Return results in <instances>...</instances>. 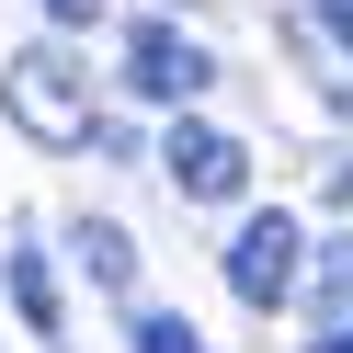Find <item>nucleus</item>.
<instances>
[{
	"label": "nucleus",
	"mask_w": 353,
	"mask_h": 353,
	"mask_svg": "<svg viewBox=\"0 0 353 353\" xmlns=\"http://www.w3.org/2000/svg\"><path fill=\"white\" fill-rule=\"evenodd\" d=\"M0 103H12V125L46 137V148L92 137V69H80L69 46H12L0 57Z\"/></svg>",
	"instance_id": "nucleus-1"
},
{
	"label": "nucleus",
	"mask_w": 353,
	"mask_h": 353,
	"mask_svg": "<svg viewBox=\"0 0 353 353\" xmlns=\"http://www.w3.org/2000/svg\"><path fill=\"white\" fill-rule=\"evenodd\" d=\"M160 171H171V194H194V205H239V194H251V148L228 137V125H171L160 137Z\"/></svg>",
	"instance_id": "nucleus-2"
},
{
	"label": "nucleus",
	"mask_w": 353,
	"mask_h": 353,
	"mask_svg": "<svg viewBox=\"0 0 353 353\" xmlns=\"http://www.w3.org/2000/svg\"><path fill=\"white\" fill-rule=\"evenodd\" d=\"M296 274H307L296 216H239V239H228V296H239V307H285Z\"/></svg>",
	"instance_id": "nucleus-3"
},
{
	"label": "nucleus",
	"mask_w": 353,
	"mask_h": 353,
	"mask_svg": "<svg viewBox=\"0 0 353 353\" xmlns=\"http://www.w3.org/2000/svg\"><path fill=\"white\" fill-rule=\"evenodd\" d=\"M125 80H137L148 103H194V92L216 80V57L194 46L183 23H137V34H125Z\"/></svg>",
	"instance_id": "nucleus-4"
},
{
	"label": "nucleus",
	"mask_w": 353,
	"mask_h": 353,
	"mask_svg": "<svg viewBox=\"0 0 353 353\" xmlns=\"http://www.w3.org/2000/svg\"><path fill=\"white\" fill-rule=\"evenodd\" d=\"M80 262H92V285H114V296L137 285V239H125L114 216H80Z\"/></svg>",
	"instance_id": "nucleus-5"
},
{
	"label": "nucleus",
	"mask_w": 353,
	"mask_h": 353,
	"mask_svg": "<svg viewBox=\"0 0 353 353\" xmlns=\"http://www.w3.org/2000/svg\"><path fill=\"white\" fill-rule=\"evenodd\" d=\"M0 274H12V307H23V330H34V342H57V285H46V262H34V251H12Z\"/></svg>",
	"instance_id": "nucleus-6"
},
{
	"label": "nucleus",
	"mask_w": 353,
	"mask_h": 353,
	"mask_svg": "<svg viewBox=\"0 0 353 353\" xmlns=\"http://www.w3.org/2000/svg\"><path fill=\"white\" fill-rule=\"evenodd\" d=\"M137 353H205V330H194L183 307H148V319H137Z\"/></svg>",
	"instance_id": "nucleus-7"
},
{
	"label": "nucleus",
	"mask_w": 353,
	"mask_h": 353,
	"mask_svg": "<svg viewBox=\"0 0 353 353\" xmlns=\"http://www.w3.org/2000/svg\"><path fill=\"white\" fill-rule=\"evenodd\" d=\"M319 296H330V319H353V239L319 251Z\"/></svg>",
	"instance_id": "nucleus-8"
},
{
	"label": "nucleus",
	"mask_w": 353,
	"mask_h": 353,
	"mask_svg": "<svg viewBox=\"0 0 353 353\" xmlns=\"http://www.w3.org/2000/svg\"><path fill=\"white\" fill-rule=\"evenodd\" d=\"M319 23H330V34H342V46H353V0H319Z\"/></svg>",
	"instance_id": "nucleus-9"
},
{
	"label": "nucleus",
	"mask_w": 353,
	"mask_h": 353,
	"mask_svg": "<svg viewBox=\"0 0 353 353\" xmlns=\"http://www.w3.org/2000/svg\"><path fill=\"white\" fill-rule=\"evenodd\" d=\"M46 12H57V23H92V12H103V0H46Z\"/></svg>",
	"instance_id": "nucleus-10"
},
{
	"label": "nucleus",
	"mask_w": 353,
	"mask_h": 353,
	"mask_svg": "<svg viewBox=\"0 0 353 353\" xmlns=\"http://www.w3.org/2000/svg\"><path fill=\"white\" fill-rule=\"evenodd\" d=\"M319 353H353V319H330V330H319Z\"/></svg>",
	"instance_id": "nucleus-11"
}]
</instances>
